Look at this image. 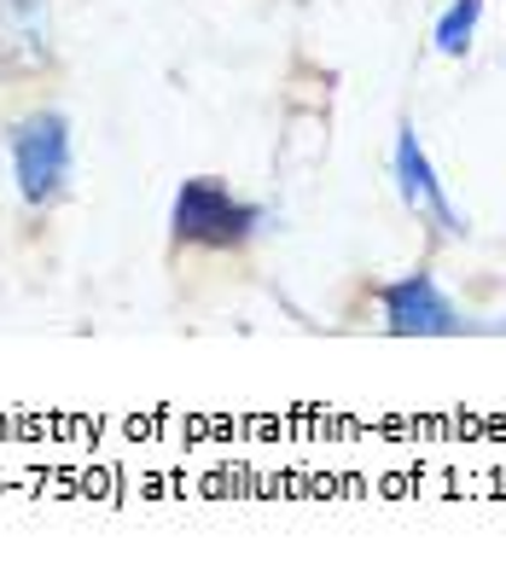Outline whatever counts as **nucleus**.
I'll use <instances>...</instances> for the list:
<instances>
[{
    "instance_id": "nucleus-2",
    "label": "nucleus",
    "mask_w": 506,
    "mask_h": 570,
    "mask_svg": "<svg viewBox=\"0 0 506 570\" xmlns=\"http://www.w3.org/2000/svg\"><path fill=\"white\" fill-rule=\"evenodd\" d=\"M262 222H268L262 204H245L239 193H227L221 180H210V175L181 180V193H175V204H169V233H175V245L227 250V245H245Z\"/></svg>"
},
{
    "instance_id": "nucleus-1",
    "label": "nucleus",
    "mask_w": 506,
    "mask_h": 570,
    "mask_svg": "<svg viewBox=\"0 0 506 570\" xmlns=\"http://www.w3.org/2000/svg\"><path fill=\"white\" fill-rule=\"evenodd\" d=\"M7 158H12V180L18 198L30 210H47L70 193L76 175V135L65 111H30L7 128Z\"/></svg>"
},
{
    "instance_id": "nucleus-3",
    "label": "nucleus",
    "mask_w": 506,
    "mask_h": 570,
    "mask_svg": "<svg viewBox=\"0 0 506 570\" xmlns=\"http://www.w3.org/2000/svg\"><path fill=\"white\" fill-rule=\"evenodd\" d=\"M378 321H385V332H396V338H454L466 321L460 308L448 303V292L437 285V274H401L390 285H378Z\"/></svg>"
},
{
    "instance_id": "nucleus-5",
    "label": "nucleus",
    "mask_w": 506,
    "mask_h": 570,
    "mask_svg": "<svg viewBox=\"0 0 506 570\" xmlns=\"http://www.w3.org/2000/svg\"><path fill=\"white\" fill-rule=\"evenodd\" d=\"M0 65L7 70L53 65V0H0Z\"/></svg>"
},
{
    "instance_id": "nucleus-6",
    "label": "nucleus",
    "mask_w": 506,
    "mask_h": 570,
    "mask_svg": "<svg viewBox=\"0 0 506 570\" xmlns=\"http://www.w3.org/2000/svg\"><path fill=\"white\" fill-rule=\"evenodd\" d=\"M477 23H484V0H454V7L437 18L431 47H437L443 59H466L472 41H477Z\"/></svg>"
},
{
    "instance_id": "nucleus-4",
    "label": "nucleus",
    "mask_w": 506,
    "mask_h": 570,
    "mask_svg": "<svg viewBox=\"0 0 506 570\" xmlns=\"http://www.w3.org/2000/svg\"><path fill=\"white\" fill-rule=\"evenodd\" d=\"M390 175H396V193H401V204H408L414 216H425V222H431V227L443 233V239H466V216L448 204L443 175H437V164H431V151L419 146L414 122H401V128H396Z\"/></svg>"
}]
</instances>
